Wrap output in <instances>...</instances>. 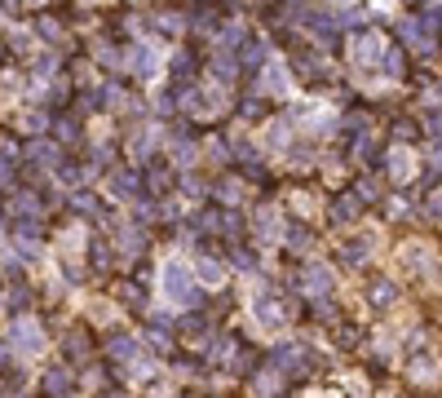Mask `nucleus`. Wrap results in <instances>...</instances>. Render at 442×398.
Instances as JSON below:
<instances>
[{
    "label": "nucleus",
    "instance_id": "f257e3e1",
    "mask_svg": "<svg viewBox=\"0 0 442 398\" xmlns=\"http://www.w3.org/2000/svg\"><path fill=\"white\" fill-rule=\"evenodd\" d=\"M164 283H169V292H173L177 301H186V306H195V301H199V292H195V288H190V279H186L182 270H177V265H169V274H164Z\"/></svg>",
    "mask_w": 442,
    "mask_h": 398
},
{
    "label": "nucleus",
    "instance_id": "f03ea898",
    "mask_svg": "<svg viewBox=\"0 0 442 398\" xmlns=\"http://www.w3.org/2000/svg\"><path fill=\"white\" fill-rule=\"evenodd\" d=\"M372 301L376 306H393V301H398V288L393 283H372Z\"/></svg>",
    "mask_w": 442,
    "mask_h": 398
},
{
    "label": "nucleus",
    "instance_id": "7ed1b4c3",
    "mask_svg": "<svg viewBox=\"0 0 442 398\" xmlns=\"http://www.w3.org/2000/svg\"><path fill=\"white\" fill-rule=\"evenodd\" d=\"M354 213H358V204H354V199H337V204H332V217H337V222H350Z\"/></svg>",
    "mask_w": 442,
    "mask_h": 398
},
{
    "label": "nucleus",
    "instance_id": "20e7f679",
    "mask_svg": "<svg viewBox=\"0 0 442 398\" xmlns=\"http://www.w3.org/2000/svg\"><path fill=\"white\" fill-rule=\"evenodd\" d=\"M305 283L314 288V292H328V288H332V279H328L323 270H309V274H305Z\"/></svg>",
    "mask_w": 442,
    "mask_h": 398
},
{
    "label": "nucleus",
    "instance_id": "39448f33",
    "mask_svg": "<svg viewBox=\"0 0 442 398\" xmlns=\"http://www.w3.org/2000/svg\"><path fill=\"white\" fill-rule=\"evenodd\" d=\"M18 345H40V332H31V323H18Z\"/></svg>",
    "mask_w": 442,
    "mask_h": 398
},
{
    "label": "nucleus",
    "instance_id": "423d86ee",
    "mask_svg": "<svg viewBox=\"0 0 442 398\" xmlns=\"http://www.w3.org/2000/svg\"><path fill=\"white\" fill-rule=\"evenodd\" d=\"M111 354H119V358L133 354V341H128V336H111Z\"/></svg>",
    "mask_w": 442,
    "mask_h": 398
},
{
    "label": "nucleus",
    "instance_id": "0eeeda50",
    "mask_svg": "<svg viewBox=\"0 0 442 398\" xmlns=\"http://www.w3.org/2000/svg\"><path fill=\"white\" fill-rule=\"evenodd\" d=\"M44 390H49V394H62V390H67V372H53V376L44 381Z\"/></svg>",
    "mask_w": 442,
    "mask_h": 398
},
{
    "label": "nucleus",
    "instance_id": "6e6552de",
    "mask_svg": "<svg viewBox=\"0 0 442 398\" xmlns=\"http://www.w3.org/2000/svg\"><path fill=\"white\" fill-rule=\"evenodd\" d=\"M429 168H434V173H442V138L429 147Z\"/></svg>",
    "mask_w": 442,
    "mask_h": 398
},
{
    "label": "nucleus",
    "instance_id": "1a4fd4ad",
    "mask_svg": "<svg viewBox=\"0 0 442 398\" xmlns=\"http://www.w3.org/2000/svg\"><path fill=\"white\" fill-rule=\"evenodd\" d=\"M425 119H429V124H425V128H429V133H434V138H442V111H434V115H425Z\"/></svg>",
    "mask_w": 442,
    "mask_h": 398
},
{
    "label": "nucleus",
    "instance_id": "9d476101",
    "mask_svg": "<svg viewBox=\"0 0 442 398\" xmlns=\"http://www.w3.org/2000/svg\"><path fill=\"white\" fill-rule=\"evenodd\" d=\"M199 274H204V279H217V274H221V265H217V261H212V257H208L204 265H199Z\"/></svg>",
    "mask_w": 442,
    "mask_h": 398
},
{
    "label": "nucleus",
    "instance_id": "9b49d317",
    "mask_svg": "<svg viewBox=\"0 0 442 398\" xmlns=\"http://www.w3.org/2000/svg\"><path fill=\"white\" fill-rule=\"evenodd\" d=\"M235 265H244V270H253L257 261H253V252H235Z\"/></svg>",
    "mask_w": 442,
    "mask_h": 398
},
{
    "label": "nucleus",
    "instance_id": "f8f14e48",
    "mask_svg": "<svg viewBox=\"0 0 442 398\" xmlns=\"http://www.w3.org/2000/svg\"><path fill=\"white\" fill-rule=\"evenodd\" d=\"M151 67H155V58H151L146 49H142V53H137V71H151Z\"/></svg>",
    "mask_w": 442,
    "mask_h": 398
}]
</instances>
